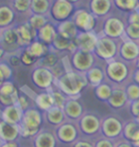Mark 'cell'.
Segmentation results:
<instances>
[{"label":"cell","instance_id":"5bb4252c","mask_svg":"<svg viewBox=\"0 0 139 147\" xmlns=\"http://www.w3.org/2000/svg\"><path fill=\"white\" fill-rule=\"evenodd\" d=\"M0 44L4 49L6 55L19 53L21 49H20L18 45L14 26H11V27L3 29L1 37H0Z\"/></svg>","mask_w":139,"mask_h":147},{"label":"cell","instance_id":"db71d44e","mask_svg":"<svg viewBox=\"0 0 139 147\" xmlns=\"http://www.w3.org/2000/svg\"><path fill=\"white\" fill-rule=\"evenodd\" d=\"M6 55V53L4 51V49H3V47L1 46V44H0V62L3 61V58L5 57Z\"/></svg>","mask_w":139,"mask_h":147},{"label":"cell","instance_id":"be15d7a7","mask_svg":"<svg viewBox=\"0 0 139 147\" xmlns=\"http://www.w3.org/2000/svg\"><path fill=\"white\" fill-rule=\"evenodd\" d=\"M138 43H139V41H138Z\"/></svg>","mask_w":139,"mask_h":147},{"label":"cell","instance_id":"9c48e42d","mask_svg":"<svg viewBox=\"0 0 139 147\" xmlns=\"http://www.w3.org/2000/svg\"><path fill=\"white\" fill-rule=\"evenodd\" d=\"M31 79L36 88L42 91H48L54 87L55 76L52 69L34 65L31 74Z\"/></svg>","mask_w":139,"mask_h":147},{"label":"cell","instance_id":"94428289","mask_svg":"<svg viewBox=\"0 0 139 147\" xmlns=\"http://www.w3.org/2000/svg\"><path fill=\"white\" fill-rule=\"evenodd\" d=\"M2 30H3V29L0 28V37H1V34H2Z\"/></svg>","mask_w":139,"mask_h":147},{"label":"cell","instance_id":"5b68a950","mask_svg":"<svg viewBox=\"0 0 139 147\" xmlns=\"http://www.w3.org/2000/svg\"><path fill=\"white\" fill-rule=\"evenodd\" d=\"M124 119L120 115L112 113L102 117L101 135L112 140H117L123 138V128L125 124Z\"/></svg>","mask_w":139,"mask_h":147},{"label":"cell","instance_id":"83f0119b","mask_svg":"<svg viewBox=\"0 0 139 147\" xmlns=\"http://www.w3.org/2000/svg\"><path fill=\"white\" fill-rule=\"evenodd\" d=\"M17 14L9 5L0 6V28L5 29L11 26H14Z\"/></svg>","mask_w":139,"mask_h":147},{"label":"cell","instance_id":"8fae6325","mask_svg":"<svg viewBox=\"0 0 139 147\" xmlns=\"http://www.w3.org/2000/svg\"><path fill=\"white\" fill-rule=\"evenodd\" d=\"M126 23L118 16H109L104 18L101 34L115 40H120L125 34Z\"/></svg>","mask_w":139,"mask_h":147},{"label":"cell","instance_id":"7402d4cb","mask_svg":"<svg viewBox=\"0 0 139 147\" xmlns=\"http://www.w3.org/2000/svg\"><path fill=\"white\" fill-rule=\"evenodd\" d=\"M20 138L19 126L6 122L0 117V142H14Z\"/></svg>","mask_w":139,"mask_h":147},{"label":"cell","instance_id":"6125c7cd","mask_svg":"<svg viewBox=\"0 0 139 147\" xmlns=\"http://www.w3.org/2000/svg\"><path fill=\"white\" fill-rule=\"evenodd\" d=\"M0 143H1V142H0Z\"/></svg>","mask_w":139,"mask_h":147},{"label":"cell","instance_id":"11a10c76","mask_svg":"<svg viewBox=\"0 0 139 147\" xmlns=\"http://www.w3.org/2000/svg\"><path fill=\"white\" fill-rule=\"evenodd\" d=\"M68 1L69 2H71L72 3V4H73V5H77V4H79V3H80L82 0H68Z\"/></svg>","mask_w":139,"mask_h":147},{"label":"cell","instance_id":"d6a6232c","mask_svg":"<svg viewBox=\"0 0 139 147\" xmlns=\"http://www.w3.org/2000/svg\"><path fill=\"white\" fill-rule=\"evenodd\" d=\"M112 3L118 11L127 14L139 8V0H112Z\"/></svg>","mask_w":139,"mask_h":147},{"label":"cell","instance_id":"9f6ffc18","mask_svg":"<svg viewBox=\"0 0 139 147\" xmlns=\"http://www.w3.org/2000/svg\"><path fill=\"white\" fill-rule=\"evenodd\" d=\"M4 81H6V80H5V78H4V76H3L2 72L0 71V85H1Z\"/></svg>","mask_w":139,"mask_h":147},{"label":"cell","instance_id":"681fc988","mask_svg":"<svg viewBox=\"0 0 139 147\" xmlns=\"http://www.w3.org/2000/svg\"><path fill=\"white\" fill-rule=\"evenodd\" d=\"M7 55L9 57L8 63L10 64L11 67H18L20 64H21L18 53H17V54H13V55Z\"/></svg>","mask_w":139,"mask_h":147},{"label":"cell","instance_id":"44dd1931","mask_svg":"<svg viewBox=\"0 0 139 147\" xmlns=\"http://www.w3.org/2000/svg\"><path fill=\"white\" fill-rule=\"evenodd\" d=\"M106 103L113 110H120L128 108L130 102L128 100V98H127L124 87H113L111 98H109V100Z\"/></svg>","mask_w":139,"mask_h":147},{"label":"cell","instance_id":"f1b7e54d","mask_svg":"<svg viewBox=\"0 0 139 147\" xmlns=\"http://www.w3.org/2000/svg\"><path fill=\"white\" fill-rule=\"evenodd\" d=\"M123 138L131 142H134L139 139V125L134 119L125 121L123 128Z\"/></svg>","mask_w":139,"mask_h":147},{"label":"cell","instance_id":"74e56055","mask_svg":"<svg viewBox=\"0 0 139 147\" xmlns=\"http://www.w3.org/2000/svg\"><path fill=\"white\" fill-rule=\"evenodd\" d=\"M48 91L51 93V95L52 96V99H54V106L63 108L65 102H66L68 99V96L65 95L61 90H59L55 85H54V87Z\"/></svg>","mask_w":139,"mask_h":147},{"label":"cell","instance_id":"ac0fdd59","mask_svg":"<svg viewBox=\"0 0 139 147\" xmlns=\"http://www.w3.org/2000/svg\"><path fill=\"white\" fill-rule=\"evenodd\" d=\"M14 28H15L17 41H18L20 49L27 48L32 41L36 39L37 32H35L34 29L30 27L27 22L14 26Z\"/></svg>","mask_w":139,"mask_h":147},{"label":"cell","instance_id":"836d02e7","mask_svg":"<svg viewBox=\"0 0 139 147\" xmlns=\"http://www.w3.org/2000/svg\"><path fill=\"white\" fill-rule=\"evenodd\" d=\"M52 0H32L31 13H37L48 16L51 9Z\"/></svg>","mask_w":139,"mask_h":147},{"label":"cell","instance_id":"8d00e7d4","mask_svg":"<svg viewBox=\"0 0 139 147\" xmlns=\"http://www.w3.org/2000/svg\"><path fill=\"white\" fill-rule=\"evenodd\" d=\"M70 43H71L70 39H67V38H65L62 36H60V34H57L55 38L54 39V41H52L50 49L60 54V53L68 51V48H69Z\"/></svg>","mask_w":139,"mask_h":147},{"label":"cell","instance_id":"30bf717a","mask_svg":"<svg viewBox=\"0 0 139 147\" xmlns=\"http://www.w3.org/2000/svg\"><path fill=\"white\" fill-rule=\"evenodd\" d=\"M54 133L57 142L62 144L72 145L76 140L80 138L76 122L66 120L61 125L54 129Z\"/></svg>","mask_w":139,"mask_h":147},{"label":"cell","instance_id":"1f68e13d","mask_svg":"<svg viewBox=\"0 0 139 147\" xmlns=\"http://www.w3.org/2000/svg\"><path fill=\"white\" fill-rule=\"evenodd\" d=\"M49 21H51L48 16H43V14L37 13H31L28 16L27 22L29 26L32 29H34L35 32H38L43 26H45Z\"/></svg>","mask_w":139,"mask_h":147},{"label":"cell","instance_id":"52a82bcc","mask_svg":"<svg viewBox=\"0 0 139 147\" xmlns=\"http://www.w3.org/2000/svg\"><path fill=\"white\" fill-rule=\"evenodd\" d=\"M97 57L93 53L84 52L76 50L75 53L70 55L69 62L71 69L81 74L88 72L91 67L96 64Z\"/></svg>","mask_w":139,"mask_h":147},{"label":"cell","instance_id":"7dc6e473","mask_svg":"<svg viewBox=\"0 0 139 147\" xmlns=\"http://www.w3.org/2000/svg\"><path fill=\"white\" fill-rule=\"evenodd\" d=\"M127 24L135 25L139 27V10H135L127 14Z\"/></svg>","mask_w":139,"mask_h":147},{"label":"cell","instance_id":"e575fe53","mask_svg":"<svg viewBox=\"0 0 139 147\" xmlns=\"http://www.w3.org/2000/svg\"><path fill=\"white\" fill-rule=\"evenodd\" d=\"M60 57H59V53H56L52 50H50V52L47 55H45L42 58H40L37 61V63L35 65H39L46 67V68L52 69L60 62Z\"/></svg>","mask_w":139,"mask_h":147},{"label":"cell","instance_id":"e0dca14e","mask_svg":"<svg viewBox=\"0 0 139 147\" xmlns=\"http://www.w3.org/2000/svg\"><path fill=\"white\" fill-rule=\"evenodd\" d=\"M31 140L32 147H56L58 143L54 130L48 127H42Z\"/></svg>","mask_w":139,"mask_h":147},{"label":"cell","instance_id":"484cf974","mask_svg":"<svg viewBox=\"0 0 139 147\" xmlns=\"http://www.w3.org/2000/svg\"><path fill=\"white\" fill-rule=\"evenodd\" d=\"M56 30H57L58 34H60V36L70 40L75 39L79 33V31L77 30V28H76L75 22L73 21L72 18L57 23L56 24Z\"/></svg>","mask_w":139,"mask_h":147},{"label":"cell","instance_id":"816d5d0a","mask_svg":"<svg viewBox=\"0 0 139 147\" xmlns=\"http://www.w3.org/2000/svg\"><path fill=\"white\" fill-rule=\"evenodd\" d=\"M0 147H20L18 140H14V142H5L0 143Z\"/></svg>","mask_w":139,"mask_h":147},{"label":"cell","instance_id":"d590c367","mask_svg":"<svg viewBox=\"0 0 139 147\" xmlns=\"http://www.w3.org/2000/svg\"><path fill=\"white\" fill-rule=\"evenodd\" d=\"M32 0H11V7L16 14H31Z\"/></svg>","mask_w":139,"mask_h":147},{"label":"cell","instance_id":"6f0895ef","mask_svg":"<svg viewBox=\"0 0 139 147\" xmlns=\"http://www.w3.org/2000/svg\"><path fill=\"white\" fill-rule=\"evenodd\" d=\"M134 67H135V68L139 69V57H137V59L135 60V62L134 63Z\"/></svg>","mask_w":139,"mask_h":147},{"label":"cell","instance_id":"6da1fadb","mask_svg":"<svg viewBox=\"0 0 139 147\" xmlns=\"http://www.w3.org/2000/svg\"><path fill=\"white\" fill-rule=\"evenodd\" d=\"M54 85L61 90L68 98H80L81 93L88 86L85 74L73 70H67L64 74L55 79Z\"/></svg>","mask_w":139,"mask_h":147},{"label":"cell","instance_id":"b9f144b4","mask_svg":"<svg viewBox=\"0 0 139 147\" xmlns=\"http://www.w3.org/2000/svg\"><path fill=\"white\" fill-rule=\"evenodd\" d=\"M124 36L129 38L131 40L139 41V27L135 25H132V24H126V28H125V34Z\"/></svg>","mask_w":139,"mask_h":147},{"label":"cell","instance_id":"d6986e66","mask_svg":"<svg viewBox=\"0 0 139 147\" xmlns=\"http://www.w3.org/2000/svg\"><path fill=\"white\" fill-rule=\"evenodd\" d=\"M42 115L43 122L45 123L47 127L52 129V130L67 120L63 109L56 106L52 107L51 109L47 110L45 112H42Z\"/></svg>","mask_w":139,"mask_h":147},{"label":"cell","instance_id":"ee69618b","mask_svg":"<svg viewBox=\"0 0 139 147\" xmlns=\"http://www.w3.org/2000/svg\"><path fill=\"white\" fill-rule=\"evenodd\" d=\"M0 71L2 72L4 76L5 80H11L13 78V69L10 66V64L6 61H1L0 62Z\"/></svg>","mask_w":139,"mask_h":147},{"label":"cell","instance_id":"ab89813d","mask_svg":"<svg viewBox=\"0 0 139 147\" xmlns=\"http://www.w3.org/2000/svg\"><path fill=\"white\" fill-rule=\"evenodd\" d=\"M18 55H19L20 61H21V64H22V65L26 66V67L34 66L35 64L37 63V61H38L37 58H35L26 48L20 50Z\"/></svg>","mask_w":139,"mask_h":147},{"label":"cell","instance_id":"f6af8a7d","mask_svg":"<svg viewBox=\"0 0 139 147\" xmlns=\"http://www.w3.org/2000/svg\"><path fill=\"white\" fill-rule=\"evenodd\" d=\"M71 147H94V142L93 140L80 137L71 145Z\"/></svg>","mask_w":139,"mask_h":147},{"label":"cell","instance_id":"3957f363","mask_svg":"<svg viewBox=\"0 0 139 147\" xmlns=\"http://www.w3.org/2000/svg\"><path fill=\"white\" fill-rule=\"evenodd\" d=\"M101 119L102 117L96 111L86 110L77 122L80 137L94 140L101 135Z\"/></svg>","mask_w":139,"mask_h":147},{"label":"cell","instance_id":"d4e9b609","mask_svg":"<svg viewBox=\"0 0 139 147\" xmlns=\"http://www.w3.org/2000/svg\"><path fill=\"white\" fill-rule=\"evenodd\" d=\"M57 34V30H56V24L54 22L49 21L45 26H43L39 31L37 32L36 39L42 41L43 43L47 44L51 47L52 41Z\"/></svg>","mask_w":139,"mask_h":147},{"label":"cell","instance_id":"7bdbcfd3","mask_svg":"<svg viewBox=\"0 0 139 147\" xmlns=\"http://www.w3.org/2000/svg\"><path fill=\"white\" fill-rule=\"evenodd\" d=\"M94 147H114L115 142L108 138H105L103 136H100L93 140Z\"/></svg>","mask_w":139,"mask_h":147},{"label":"cell","instance_id":"8992f818","mask_svg":"<svg viewBox=\"0 0 139 147\" xmlns=\"http://www.w3.org/2000/svg\"><path fill=\"white\" fill-rule=\"evenodd\" d=\"M93 54L98 59L105 62L114 59L118 54V41L100 33Z\"/></svg>","mask_w":139,"mask_h":147},{"label":"cell","instance_id":"4316f807","mask_svg":"<svg viewBox=\"0 0 139 147\" xmlns=\"http://www.w3.org/2000/svg\"><path fill=\"white\" fill-rule=\"evenodd\" d=\"M32 99L34 101L35 107L41 112H45L54 106V99L49 91H42L38 94H35Z\"/></svg>","mask_w":139,"mask_h":147},{"label":"cell","instance_id":"f907efd6","mask_svg":"<svg viewBox=\"0 0 139 147\" xmlns=\"http://www.w3.org/2000/svg\"><path fill=\"white\" fill-rule=\"evenodd\" d=\"M114 147H134L132 144L131 142L127 140L124 138H121V139L115 140V146Z\"/></svg>","mask_w":139,"mask_h":147},{"label":"cell","instance_id":"4dcf8cb0","mask_svg":"<svg viewBox=\"0 0 139 147\" xmlns=\"http://www.w3.org/2000/svg\"><path fill=\"white\" fill-rule=\"evenodd\" d=\"M31 54L34 55L35 58H37L38 60L40 58H42L44 55H47L50 52V46H48L47 44L43 43L42 41L35 39L30 44V45L26 48Z\"/></svg>","mask_w":139,"mask_h":147},{"label":"cell","instance_id":"7c38bea8","mask_svg":"<svg viewBox=\"0 0 139 147\" xmlns=\"http://www.w3.org/2000/svg\"><path fill=\"white\" fill-rule=\"evenodd\" d=\"M139 57V43L123 36L118 42L117 57L127 63L134 64Z\"/></svg>","mask_w":139,"mask_h":147},{"label":"cell","instance_id":"ba28073f","mask_svg":"<svg viewBox=\"0 0 139 147\" xmlns=\"http://www.w3.org/2000/svg\"><path fill=\"white\" fill-rule=\"evenodd\" d=\"M75 10V6L68 0H52L48 16L52 22L57 24L64 20L72 18Z\"/></svg>","mask_w":139,"mask_h":147},{"label":"cell","instance_id":"cb8c5ba5","mask_svg":"<svg viewBox=\"0 0 139 147\" xmlns=\"http://www.w3.org/2000/svg\"><path fill=\"white\" fill-rule=\"evenodd\" d=\"M85 76L88 82V86H91L93 88L96 87L97 85H99L103 81L106 80L104 67H101L95 64L88 72L85 73Z\"/></svg>","mask_w":139,"mask_h":147},{"label":"cell","instance_id":"680465c9","mask_svg":"<svg viewBox=\"0 0 139 147\" xmlns=\"http://www.w3.org/2000/svg\"><path fill=\"white\" fill-rule=\"evenodd\" d=\"M132 144L134 145V147H139V139L137 140H135V142H132Z\"/></svg>","mask_w":139,"mask_h":147},{"label":"cell","instance_id":"e7e4bbea","mask_svg":"<svg viewBox=\"0 0 139 147\" xmlns=\"http://www.w3.org/2000/svg\"><path fill=\"white\" fill-rule=\"evenodd\" d=\"M138 10H139V8H138Z\"/></svg>","mask_w":139,"mask_h":147},{"label":"cell","instance_id":"f5cc1de1","mask_svg":"<svg viewBox=\"0 0 139 147\" xmlns=\"http://www.w3.org/2000/svg\"><path fill=\"white\" fill-rule=\"evenodd\" d=\"M132 80L135 82L136 84L139 85V69L134 68V72H132Z\"/></svg>","mask_w":139,"mask_h":147},{"label":"cell","instance_id":"bcb514c9","mask_svg":"<svg viewBox=\"0 0 139 147\" xmlns=\"http://www.w3.org/2000/svg\"><path fill=\"white\" fill-rule=\"evenodd\" d=\"M15 104L18 105V106L21 108L23 111L27 110L28 108L31 107V105H30V100L28 98V95H26V94L19 95L18 98H17V100H16Z\"/></svg>","mask_w":139,"mask_h":147},{"label":"cell","instance_id":"ffe728a7","mask_svg":"<svg viewBox=\"0 0 139 147\" xmlns=\"http://www.w3.org/2000/svg\"><path fill=\"white\" fill-rule=\"evenodd\" d=\"M112 7V0H90L88 6L89 11L96 18H106L109 16Z\"/></svg>","mask_w":139,"mask_h":147},{"label":"cell","instance_id":"f35d334b","mask_svg":"<svg viewBox=\"0 0 139 147\" xmlns=\"http://www.w3.org/2000/svg\"><path fill=\"white\" fill-rule=\"evenodd\" d=\"M124 89H125L127 98H128L130 103L139 99V85L135 82L132 80L124 87Z\"/></svg>","mask_w":139,"mask_h":147},{"label":"cell","instance_id":"9a60e30c","mask_svg":"<svg viewBox=\"0 0 139 147\" xmlns=\"http://www.w3.org/2000/svg\"><path fill=\"white\" fill-rule=\"evenodd\" d=\"M98 36L99 34L95 33V31L79 32L73 40L76 43L78 50H81V51L84 52L93 53L97 41H98Z\"/></svg>","mask_w":139,"mask_h":147},{"label":"cell","instance_id":"4fadbf2b","mask_svg":"<svg viewBox=\"0 0 139 147\" xmlns=\"http://www.w3.org/2000/svg\"><path fill=\"white\" fill-rule=\"evenodd\" d=\"M72 20L79 32L94 31L96 26L97 18L89 10L80 8L76 9L72 16Z\"/></svg>","mask_w":139,"mask_h":147},{"label":"cell","instance_id":"2e32d148","mask_svg":"<svg viewBox=\"0 0 139 147\" xmlns=\"http://www.w3.org/2000/svg\"><path fill=\"white\" fill-rule=\"evenodd\" d=\"M62 109L64 111L67 120L73 122H77L86 112V108L82 102H80L79 98H68Z\"/></svg>","mask_w":139,"mask_h":147},{"label":"cell","instance_id":"603a6c76","mask_svg":"<svg viewBox=\"0 0 139 147\" xmlns=\"http://www.w3.org/2000/svg\"><path fill=\"white\" fill-rule=\"evenodd\" d=\"M23 112L24 111L18 105H10V106L4 107V109L0 111V117L6 122L19 125L23 117Z\"/></svg>","mask_w":139,"mask_h":147},{"label":"cell","instance_id":"7a4b0ae2","mask_svg":"<svg viewBox=\"0 0 139 147\" xmlns=\"http://www.w3.org/2000/svg\"><path fill=\"white\" fill-rule=\"evenodd\" d=\"M134 64L127 63L119 57L105 62L104 71L106 80L113 86L125 87L132 81V72L134 70Z\"/></svg>","mask_w":139,"mask_h":147},{"label":"cell","instance_id":"277c9868","mask_svg":"<svg viewBox=\"0 0 139 147\" xmlns=\"http://www.w3.org/2000/svg\"><path fill=\"white\" fill-rule=\"evenodd\" d=\"M43 123L42 112L37 109L35 106H31L23 112L21 122L18 125L20 130V137L32 139L42 128Z\"/></svg>","mask_w":139,"mask_h":147},{"label":"cell","instance_id":"60d3db41","mask_svg":"<svg viewBox=\"0 0 139 147\" xmlns=\"http://www.w3.org/2000/svg\"><path fill=\"white\" fill-rule=\"evenodd\" d=\"M18 93V90L16 89L15 85L13 81L6 80L0 85V95L4 96H11Z\"/></svg>","mask_w":139,"mask_h":147},{"label":"cell","instance_id":"f546056e","mask_svg":"<svg viewBox=\"0 0 139 147\" xmlns=\"http://www.w3.org/2000/svg\"><path fill=\"white\" fill-rule=\"evenodd\" d=\"M113 85L111 84L110 82L105 80L99 85H97L96 87L93 88L94 96H96L97 99L101 100L103 102H107L109 98H111L112 90H113Z\"/></svg>","mask_w":139,"mask_h":147},{"label":"cell","instance_id":"c3c4849f","mask_svg":"<svg viewBox=\"0 0 139 147\" xmlns=\"http://www.w3.org/2000/svg\"><path fill=\"white\" fill-rule=\"evenodd\" d=\"M128 109L130 114L132 115V119H139V99L132 101L129 104Z\"/></svg>","mask_w":139,"mask_h":147},{"label":"cell","instance_id":"03108f58","mask_svg":"<svg viewBox=\"0 0 139 147\" xmlns=\"http://www.w3.org/2000/svg\"><path fill=\"white\" fill-rule=\"evenodd\" d=\"M31 147H32V146H31Z\"/></svg>","mask_w":139,"mask_h":147},{"label":"cell","instance_id":"91938a15","mask_svg":"<svg viewBox=\"0 0 139 147\" xmlns=\"http://www.w3.org/2000/svg\"><path fill=\"white\" fill-rule=\"evenodd\" d=\"M135 119V121L137 122V124L139 125V119Z\"/></svg>","mask_w":139,"mask_h":147}]
</instances>
